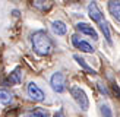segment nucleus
Returning <instances> with one entry per match:
<instances>
[{
	"label": "nucleus",
	"instance_id": "obj_1",
	"mask_svg": "<svg viewBox=\"0 0 120 117\" xmlns=\"http://www.w3.org/2000/svg\"><path fill=\"white\" fill-rule=\"evenodd\" d=\"M31 44H32V50L41 57L49 56L53 50V41L47 35V32L41 31V29L40 31H35L31 35Z\"/></svg>",
	"mask_w": 120,
	"mask_h": 117
},
{
	"label": "nucleus",
	"instance_id": "obj_2",
	"mask_svg": "<svg viewBox=\"0 0 120 117\" xmlns=\"http://www.w3.org/2000/svg\"><path fill=\"white\" fill-rule=\"evenodd\" d=\"M88 15H89V18H91V19L100 26V29H101V32L104 34L105 40L109 41V43H111L110 26H109V23H107V21H105V18H104V15H103V12L100 10L98 4L95 3V2H91V3L88 4Z\"/></svg>",
	"mask_w": 120,
	"mask_h": 117
},
{
	"label": "nucleus",
	"instance_id": "obj_3",
	"mask_svg": "<svg viewBox=\"0 0 120 117\" xmlns=\"http://www.w3.org/2000/svg\"><path fill=\"white\" fill-rule=\"evenodd\" d=\"M70 94H72V98L76 101V104L79 105V107L86 111L89 108V99H88V95L85 94V91L82 89L79 86H72L70 88Z\"/></svg>",
	"mask_w": 120,
	"mask_h": 117
},
{
	"label": "nucleus",
	"instance_id": "obj_4",
	"mask_svg": "<svg viewBox=\"0 0 120 117\" xmlns=\"http://www.w3.org/2000/svg\"><path fill=\"white\" fill-rule=\"evenodd\" d=\"M50 85H51V88H53L54 92L62 94L66 89V78H64V75L62 72L53 73L51 78H50Z\"/></svg>",
	"mask_w": 120,
	"mask_h": 117
},
{
	"label": "nucleus",
	"instance_id": "obj_5",
	"mask_svg": "<svg viewBox=\"0 0 120 117\" xmlns=\"http://www.w3.org/2000/svg\"><path fill=\"white\" fill-rule=\"evenodd\" d=\"M26 89H28L29 98L34 99V101H44V99H45V94L43 92V89H41L35 82H29Z\"/></svg>",
	"mask_w": 120,
	"mask_h": 117
},
{
	"label": "nucleus",
	"instance_id": "obj_6",
	"mask_svg": "<svg viewBox=\"0 0 120 117\" xmlns=\"http://www.w3.org/2000/svg\"><path fill=\"white\" fill-rule=\"evenodd\" d=\"M72 43H73V45L76 47L78 50H81V51H83V53H94V51H95L94 47L89 44L88 41L82 40L78 34H73V35H72Z\"/></svg>",
	"mask_w": 120,
	"mask_h": 117
},
{
	"label": "nucleus",
	"instance_id": "obj_7",
	"mask_svg": "<svg viewBox=\"0 0 120 117\" xmlns=\"http://www.w3.org/2000/svg\"><path fill=\"white\" fill-rule=\"evenodd\" d=\"M76 29H78V31H81V34L91 37L94 41H97V40H98L97 31H95V29H94L91 25H89V23H86V22H79V23H76Z\"/></svg>",
	"mask_w": 120,
	"mask_h": 117
},
{
	"label": "nucleus",
	"instance_id": "obj_8",
	"mask_svg": "<svg viewBox=\"0 0 120 117\" xmlns=\"http://www.w3.org/2000/svg\"><path fill=\"white\" fill-rule=\"evenodd\" d=\"M21 80H22V69L18 66L15 67V70L9 75V78H8V84L10 86H15V85H19L21 84Z\"/></svg>",
	"mask_w": 120,
	"mask_h": 117
},
{
	"label": "nucleus",
	"instance_id": "obj_9",
	"mask_svg": "<svg viewBox=\"0 0 120 117\" xmlns=\"http://www.w3.org/2000/svg\"><path fill=\"white\" fill-rule=\"evenodd\" d=\"M109 10L111 16L114 18L116 21L120 22V0H110L109 2Z\"/></svg>",
	"mask_w": 120,
	"mask_h": 117
},
{
	"label": "nucleus",
	"instance_id": "obj_10",
	"mask_svg": "<svg viewBox=\"0 0 120 117\" xmlns=\"http://www.w3.org/2000/svg\"><path fill=\"white\" fill-rule=\"evenodd\" d=\"M51 31L56 35H64L68 32V28H66V23L62 21H53L51 22Z\"/></svg>",
	"mask_w": 120,
	"mask_h": 117
},
{
	"label": "nucleus",
	"instance_id": "obj_11",
	"mask_svg": "<svg viewBox=\"0 0 120 117\" xmlns=\"http://www.w3.org/2000/svg\"><path fill=\"white\" fill-rule=\"evenodd\" d=\"M25 117H50V113H49L45 108L37 107V108L28 110L26 113H25Z\"/></svg>",
	"mask_w": 120,
	"mask_h": 117
},
{
	"label": "nucleus",
	"instance_id": "obj_12",
	"mask_svg": "<svg viewBox=\"0 0 120 117\" xmlns=\"http://www.w3.org/2000/svg\"><path fill=\"white\" fill-rule=\"evenodd\" d=\"M73 58H75V62L78 63V64H79V66L83 69V70H85V72L86 73H89V75H92V76H95V75H97V72H95V70L91 67V66H89V64L85 62V60H83V58L79 56V54H75L73 56Z\"/></svg>",
	"mask_w": 120,
	"mask_h": 117
},
{
	"label": "nucleus",
	"instance_id": "obj_13",
	"mask_svg": "<svg viewBox=\"0 0 120 117\" xmlns=\"http://www.w3.org/2000/svg\"><path fill=\"white\" fill-rule=\"evenodd\" d=\"M32 4H34V7H37L38 10H41V12H47V10L51 9L53 2H51V0H34Z\"/></svg>",
	"mask_w": 120,
	"mask_h": 117
},
{
	"label": "nucleus",
	"instance_id": "obj_14",
	"mask_svg": "<svg viewBox=\"0 0 120 117\" xmlns=\"http://www.w3.org/2000/svg\"><path fill=\"white\" fill-rule=\"evenodd\" d=\"M13 101V94L6 88H0V102L2 104H10Z\"/></svg>",
	"mask_w": 120,
	"mask_h": 117
},
{
	"label": "nucleus",
	"instance_id": "obj_15",
	"mask_svg": "<svg viewBox=\"0 0 120 117\" xmlns=\"http://www.w3.org/2000/svg\"><path fill=\"white\" fill-rule=\"evenodd\" d=\"M100 113L103 117H113V111L109 104H101L100 105Z\"/></svg>",
	"mask_w": 120,
	"mask_h": 117
},
{
	"label": "nucleus",
	"instance_id": "obj_16",
	"mask_svg": "<svg viewBox=\"0 0 120 117\" xmlns=\"http://www.w3.org/2000/svg\"><path fill=\"white\" fill-rule=\"evenodd\" d=\"M113 91H114V92L117 94V97L120 98V89H119V86H117V84H116V82L113 84Z\"/></svg>",
	"mask_w": 120,
	"mask_h": 117
},
{
	"label": "nucleus",
	"instance_id": "obj_17",
	"mask_svg": "<svg viewBox=\"0 0 120 117\" xmlns=\"http://www.w3.org/2000/svg\"><path fill=\"white\" fill-rule=\"evenodd\" d=\"M54 117H66V116H64V111H63L62 108H60V110L57 111V113L54 114Z\"/></svg>",
	"mask_w": 120,
	"mask_h": 117
},
{
	"label": "nucleus",
	"instance_id": "obj_18",
	"mask_svg": "<svg viewBox=\"0 0 120 117\" xmlns=\"http://www.w3.org/2000/svg\"><path fill=\"white\" fill-rule=\"evenodd\" d=\"M98 88H100V91L103 92V95H107V89H105V88L101 85V84H98Z\"/></svg>",
	"mask_w": 120,
	"mask_h": 117
}]
</instances>
